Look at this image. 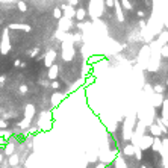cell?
<instances>
[{"instance_id":"cell-1","label":"cell","mask_w":168,"mask_h":168,"mask_svg":"<svg viewBox=\"0 0 168 168\" xmlns=\"http://www.w3.org/2000/svg\"><path fill=\"white\" fill-rule=\"evenodd\" d=\"M17 162H18L17 156H12V157H11V163H12V165H17Z\"/></svg>"},{"instance_id":"cell-2","label":"cell","mask_w":168,"mask_h":168,"mask_svg":"<svg viewBox=\"0 0 168 168\" xmlns=\"http://www.w3.org/2000/svg\"><path fill=\"white\" fill-rule=\"evenodd\" d=\"M142 168H147V166H145V165H142Z\"/></svg>"}]
</instances>
